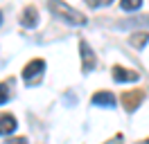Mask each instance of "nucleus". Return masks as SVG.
Returning a JSON list of instances; mask_svg holds the SVG:
<instances>
[{"instance_id":"11","label":"nucleus","mask_w":149,"mask_h":144,"mask_svg":"<svg viewBox=\"0 0 149 144\" xmlns=\"http://www.w3.org/2000/svg\"><path fill=\"white\" fill-rule=\"evenodd\" d=\"M7 99H9V81L0 83V106L7 104Z\"/></svg>"},{"instance_id":"8","label":"nucleus","mask_w":149,"mask_h":144,"mask_svg":"<svg viewBox=\"0 0 149 144\" xmlns=\"http://www.w3.org/2000/svg\"><path fill=\"white\" fill-rule=\"evenodd\" d=\"M16 126L18 122L14 115H0V135H11L16 131Z\"/></svg>"},{"instance_id":"6","label":"nucleus","mask_w":149,"mask_h":144,"mask_svg":"<svg viewBox=\"0 0 149 144\" xmlns=\"http://www.w3.org/2000/svg\"><path fill=\"white\" fill-rule=\"evenodd\" d=\"M20 25L27 27V29H34L38 25V9L34 5H27V7L23 9V14H20Z\"/></svg>"},{"instance_id":"5","label":"nucleus","mask_w":149,"mask_h":144,"mask_svg":"<svg viewBox=\"0 0 149 144\" xmlns=\"http://www.w3.org/2000/svg\"><path fill=\"white\" fill-rule=\"evenodd\" d=\"M113 79L118 83H127V81H138L140 79V72L129 70V68H122V65H113Z\"/></svg>"},{"instance_id":"3","label":"nucleus","mask_w":149,"mask_h":144,"mask_svg":"<svg viewBox=\"0 0 149 144\" xmlns=\"http://www.w3.org/2000/svg\"><path fill=\"white\" fill-rule=\"evenodd\" d=\"M122 106H124V110L127 113H133L136 108L142 104V99H145V90H140V88H136V90H127V92H122Z\"/></svg>"},{"instance_id":"10","label":"nucleus","mask_w":149,"mask_h":144,"mask_svg":"<svg viewBox=\"0 0 149 144\" xmlns=\"http://www.w3.org/2000/svg\"><path fill=\"white\" fill-rule=\"evenodd\" d=\"M120 5H122L124 11H138V9L142 7V0H122Z\"/></svg>"},{"instance_id":"4","label":"nucleus","mask_w":149,"mask_h":144,"mask_svg":"<svg viewBox=\"0 0 149 144\" xmlns=\"http://www.w3.org/2000/svg\"><path fill=\"white\" fill-rule=\"evenodd\" d=\"M79 52H81V72H91L95 65H97L93 47L86 43V41H79Z\"/></svg>"},{"instance_id":"12","label":"nucleus","mask_w":149,"mask_h":144,"mask_svg":"<svg viewBox=\"0 0 149 144\" xmlns=\"http://www.w3.org/2000/svg\"><path fill=\"white\" fill-rule=\"evenodd\" d=\"M86 2H88V7L97 9V7H104V5H111L113 0H86Z\"/></svg>"},{"instance_id":"1","label":"nucleus","mask_w":149,"mask_h":144,"mask_svg":"<svg viewBox=\"0 0 149 144\" xmlns=\"http://www.w3.org/2000/svg\"><path fill=\"white\" fill-rule=\"evenodd\" d=\"M47 7H50V11H52L59 20H63V23H68V25L81 27V25H86V23H88L81 11H77L74 7H70V5H68V2H63V0H50V2H47Z\"/></svg>"},{"instance_id":"7","label":"nucleus","mask_w":149,"mask_h":144,"mask_svg":"<svg viewBox=\"0 0 149 144\" xmlns=\"http://www.w3.org/2000/svg\"><path fill=\"white\" fill-rule=\"evenodd\" d=\"M91 104L104 106V108H113L115 106V97H113L111 90H100V92H95L93 97H91Z\"/></svg>"},{"instance_id":"2","label":"nucleus","mask_w":149,"mask_h":144,"mask_svg":"<svg viewBox=\"0 0 149 144\" xmlns=\"http://www.w3.org/2000/svg\"><path fill=\"white\" fill-rule=\"evenodd\" d=\"M43 70H45V61H43V59H32V61L23 68V79H25V83H27V86L38 83L41 77H43Z\"/></svg>"},{"instance_id":"9","label":"nucleus","mask_w":149,"mask_h":144,"mask_svg":"<svg viewBox=\"0 0 149 144\" xmlns=\"http://www.w3.org/2000/svg\"><path fill=\"white\" fill-rule=\"evenodd\" d=\"M149 41V32H136V34L129 36V43L133 45V47H145Z\"/></svg>"},{"instance_id":"14","label":"nucleus","mask_w":149,"mask_h":144,"mask_svg":"<svg viewBox=\"0 0 149 144\" xmlns=\"http://www.w3.org/2000/svg\"><path fill=\"white\" fill-rule=\"evenodd\" d=\"M136 144H149V137L147 140H140V142H136Z\"/></svg>"},{"instance_id":"13","label":"nucleus","mask_w":149,"mask_h":144,"mask_svg":"<svg viewBox=\"0 0 149 144\" xmlns=\"http://www.w3.org/2000/svg\"><path fill=\"white\" fill-rule=\"evenodd\" d=\"M5 144H27V137H11Z\"/></svg>"},{"instance_id":"15","label":"nucleus","mask_w":149,"mask_h":144,"mask_svg":"<svg viewBox=\"0 0 149 144\" xmlns=\"http://www.w3.org/2000/svg\"><path fill=\"white\" fill-rule=\"evenodd\" d=\"M0 20H2V14H0Z\"/></svg>"}]
</instances>
